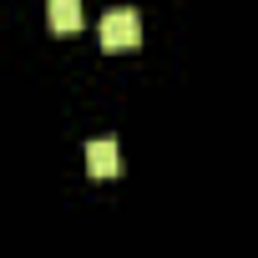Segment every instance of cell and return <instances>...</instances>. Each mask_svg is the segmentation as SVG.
Here are the masks:
<instances>
[{
    "instance_id": "1",
    "label": "cell",
    "mask_w": 258,
    "mask_h": 258,
    "mask_svg": "<svg viewBox=\"0 0 258 258\" xmlns=\"http://www.w3.org/2000/svg\"><path fill=\"white\" fill-rule=\"evenodd\" d=\"M137 41H142V16L132 6H116L101 16V46L106 51H132Z\"/></svg>"
},
{
    "instance_id": "2",
    "label": "cell",
    "mask_w": 258,
    "mask_h": 258,
    "mask_svg": "<svg viewBox=\"0 0 258 258\" xmlns=\"http://www.w3.org/2000/svg\"><path fill=\"white\" fill-rule=\"evenodd\" d=\"M86 172H91V177H116V172H121V147H116V137L86 142Z\"/></svg>"
},
{
    "instance_id": "3",
    "label": "cell",
    "mask_w": 258,
    "mask_h": 258,
    "mask_svg": "<svg viewBox=\"0 0 258 258\" xmlns=\"http://www.w3.org/2000/svg\"><path fill=\"white\" fill-rule=\"evenodd\" d=\"M46 21L56 36H76L81 31V0H46Z\"/></svg>"
}]
</instances>
